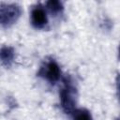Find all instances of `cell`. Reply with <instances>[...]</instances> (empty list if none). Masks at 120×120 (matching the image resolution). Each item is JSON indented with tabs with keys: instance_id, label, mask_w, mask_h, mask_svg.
I'll return each mask as SVG.
<instances>
[{
	"instance_id": "1",
	"label": "cell",
	"mask_w": 120,
	"mask_h": 120,
	"mask_svg": "<svg viewBox=\"0 0 120 120\" xmlns=\"http://www.w3.org/2000/svg\"><path fill=\"white\" fill-rule=\"evenodd\" d=\"M63 86L59 92L60 98V106L63 112L67 114H71L77 108V88L75 87L71 78L69 76H66L62 79Z\"/></svg>"
},
{
	"instance_id": "2",
	"label": "cell",
	"mask_w": 120,
	"mask_h": 120,
	"mask_svg": "<svg viewBox=\"0 0 120 120\" xmlns=\"http://www.w3.org/2000/svg\"><path fill=\"white\" fill-rule=\"evenodd\" d=\"M37 75L53 85L62 78V71L58 63L52 57H48L40 65Z\"/></svg>"
},
{
	"instance_id": "3",
	"label": "cell",
	"mask_w": 120,
	"mask_h": 120,
	"mask_svg": "<svg viewBox=\"0 0 120 120\" xmlns=\"http://www.w3.org/2000/svg\"><path fill=\"white\" fill-rule=\"evenodd\" d=\"M22 8L15 3H4L0 4V22L2 27L8 28L13 25L21 17Z\"/></svg>"
},
{
	"instance_id": "4",
	"label": "cell",
	"mask_w": 120,
	"mask_h": 120,
	"mask_svg": "<svg viewBox=\"0 0 120 120\" xmlns=\"http://www.w3.org/2000/svg\"><path fill=\"white\" fill-rule=\"evenodd\" d=\"M31 24L36 29H44L48 25V16L45 7L38 3L32 7L30 12Z\"/></svg>"
},
{
	"instance_id": "5",
	"label": "cell",
	"mask_w": 120,
	"mask_h": 120,
	"mask_svg": "<svg viewBox=\"0 0 120 120\" xmlns=\"http://www.w3.org/2000/svg\"><path fill=\"white\" fill-rule=\"evenodd\" d=\"M15 51L10 46H2L0 50V59L4 67L9 68L14 60Z\"/></svg>"
},
{
	"instance_id": "6",
	"label": "cell",
	"mask_w": 120,
	"mask_h": 120,
	"mask_svg": "<svg viewBox=\"0 0 120 120\" xmlns=\"http://www.w3.org/2000/svg\"><path fill=\"white\" fill-rule=\"evenodd\" d=\"M46 10L53 17L60 16L64 11V5L59 0H50L45 3Z\"/></svg>"
},
{
	"instance_id": "7",
	"label": "cell",
	"mask_w": 120,
	"mask_h": 120,
	"mask_svg": "<svg viewBox=\"0 0 120 120\" xmlns=\"http://www.w3.org/2000/svg\"><path fill=\"white\" fill-rule=\"evenodd\" d=\"M72 120H93L91 112L84 108H78L70 114Z\"/></svg>"
},
{
	"instance_id": "8",
	"label": "cell",
	"mask_w": 120,
	"mask_h": 120,
	"mask_svg": "<svg viewBox=\"0 0 120 120\" xmlns=\"http://www.w3.org/2000/svg\"><path fill=\"white\" fill-rule=\"evenodd\" d=\"M115 85H116V95L118 98V100L120 102V73L117 74L115 79Z\"/></svg>"
},
{
	"instance_id": "9",
	"label": "cell",
	"mask_w": 120,
	"mask_h": 120,
	"mask_svg": "<svg viewBox=\"0 0 120 120\" xmlns=\"http://www.w3.org/2000/svg\"><path fill=\"white\" fill-rule=\"evenodd\" d=\"M118 52H119V58H120V45H119V49H118Z\"/></svg>"
},
{
	"instance_id": "10",
	"label": "cell",
	"mask_w": 120,
	"mask_h": 120,
	"mask_svg": "<svg viewBox=\"0 0 120 120\" xmlns=\"http://www.w3.org/2000/svg\"><path fill=\"white\" fill-rule=\"evenodd\" d=\"M115 120H120V114H119V116H118V117H117Z\"/></svg>"
}]
</instances>
